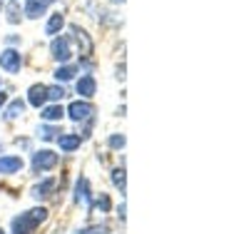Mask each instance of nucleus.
<instances>
[{
	"mask_svg": "<svg viewBox=\"0 0 249 234\" xmlns=\"http://www.w3.org/2000/svg\"><path fill=\"white\" fill-rule=\"evenodd\" d=\"M62 115H65V110L60 108V102L57 105H50V108H45L43 112H40V117L48 120V122H57V120H62Z\"/></svg>",
	"mask_w": 249,
	"mask_h": 234,
	"instance_id": "obj_14",
	"label": "nucleus"
},
{
	"mask_svg": "<svg viewBox=\"0 0 249 234\" xmlns=\"http://www.w3.org/2000/svg\"><path fill=\"white\" fill-rule=\"evenodd\" d=\"M50 53H53V57H55L57 62H68L70 55H72V53H70V40H68V37H62V35L55 37V40H53V45H50Z\"/></svg>",
	"mask_w": 249,
	"mask_h": 234,
	"instance_id": "obj_4",
	"label": "nucleus"
},
{
	"mask_svg": "<svg viewBox=\"0 0 249 234\" xmlns=\"http://www.w3.org/2000/svg\"><path fill=\"white\" fill-rule=\"evenodd\" d=\"M25 112V102L23 100H13L10 105H8V110H5V117L8 120H15V117H20Z\"/></svg>",
	"mask_w": 249,
	"mask_h": 234,
	"instance_id": "obj_16",
	"label": "nucleus"
},
{
	"mask_svg": "<svg viewBox=\"0 0 249 234\" xmlns=\"http://www.w3.org/2000/svg\"><path fill=\"white\" fill-rule=\"evenodd\" d=\"M70 33H72V37H75V42H77V48H80V55H82V57L92 55V40H90V35L82 30L80 25H70Z\"/></svg>",
	"mask_w": 249,
	"mask_h": 234,
	"instance_id": "obj_3",
	"label": "nucleus"
},
{
	"mask_svg": "<svg viewBox=\"0 0 249 234\" xmlns=\"http://www.w3.org/2000/svg\"><path fill=\"white\" fill-rule=\"evenodd\" d=\"M112 3H124V0H112Z\"/></svg>",
	"mask_w": 249,
	"mask_h": 234,
	"instance_id": "obj_27",
	"label": "nucleus"
},
{
	"mask_svg": "<svg viewBox=\"0 0 249 234\" xmlns=\"http://www.w3.org/2000/svg\"><path fill=\"white\" fill-rule=\"evenodd\" d=\"M75 202L77 204H90V182L85 177L77 180V187H75Z\"/></svg>",
	"mask_w": 249,
	"mask_h": 234,
	"instance_id": "obj_10",
	"label": "nucleus"
},
{
	"mask_svg": "<svg viewBox=\"0 0 249 234\" xmlns=\"http://www.w3.org/2000/svg\"><path fill=\"white\" fill-rule=\"evenodd\" d=\"M77 95H82V97H92L95 95V77L92 75H82L80 80H77Z\"/></svg>",
	"mask_w": 249,
	"mask_h": 234,
	"instance_id": "obj_9",
	"label": "nucleus"
},
{
	"mask_svg": "<svg viewBox=\"0 0 249 234\" xmlns=\"http://www.w3.org/2000/svg\"><path fill=\"white\" fill-rule=\"evenodd\" d=\"M0 68L8 70V72H20V68H23V57H20L18 50H3L0 53Z\"/></svg>",
	"mask_w": 249,
	"mask_h": 234,
	"instance_id": "obj_2",
	"label": "nucleus"
},
{
	"mask_svg": "<svg viewBox=\"0 0 249 234\" xmlns=\"http://www.w3.org/2000/svg\"><path fill=\"white\" fill-rule=\"evenodd\" d=\"M57 144H60V150L62 152H72L80 147V135H60L57 137Z\"/></svg>",
	"mask_w": 249,
	"mask_h": 234,
	"instance_id": "obj_13",
	"label": "nucleus"
},
{
	"mask_svg": "<svg viewBox=\"0 0 249 234\" xmlns=\"http://www.w3.org/2000/svg\"><path fill=\"white\" fill-rule=\"evenodd\" d=\"M57 164V155L53 150H40L33 155V172H45Z\"/></svg>",
	"mask_w": 249,
	"mask_h": 234,
	"instance_id": "obj_1",
	"label": "nucleus"
},
{
	"mask_svg": "<svg viewBox=\"0 0 249 234\" xmlns=\"http://www.w3.org/2000/svg\"><path fill=\"white\" fill-rule=\"evenodd\" d=\"M62 25H65V18H62V13H55V15H50V20H48L45 33H48V35H57V33L62 30Z\"/></svg>",
	"mask_w": 249,
	"mask_h": 234,
	"instance_id": "obj_15",
	"label": "nucleus"
},
{
	"mask_svg": "<svg viewBox=\"0 0 249 234\" xmlns=\"http://www.w3.org/2000/svg\"><path fill=\"white\" fill-rule=\"evenodd\" d=\"M8 13H10V15H8L10 23H18V8H15V5H10V8H8Z\"/></svg>",
	"mask_w": 249,
	"mask_h": 234,
	"instance_id": "obj_24",
	"label": "nucleus"
},
{
	"mask_svg": "<svg viewBox=\"0 0 249 234\" xmlns=\"http://www.w3.org/2000/svg\"><path fill=\"white\" fill-rule=\"evenodd\" d=\"M37 135L43 137V140H55L60 132L55 130V127H40V130H37Z\"/></svg>",
	"mask_w": 249,
	"mask_h": 234,
	"instance_id": "obj_20",
	"label": "nucleus"
},
{
	"mask_svg": "<svg viewBox=\"0 0 249 234\" xmlns=\"http://www.w3.org/2000/svg\"><path fill=\"white\" fill-rule=\"evenodd\" d=\"M112 182L124 192V169H115V172H112Z\"/></svg>",
	"mask_w": 249,
	"mask_h": 234,
	"instance_id": "obj_21",
	"label": "nucleus"
},
{
	"mask_svg": "<svg viewBox=\"0 0 249 234\" xmlns=\"http://www.w3.org/2000/svg\"><path fill=\"white\" fill-rule=\"evenodd\" d=\"M75 75H77V68H75V65H62V68L55 70L57 82H68V80H72Z\"/></svg>",
	"mask_w": 249,
	"mask_h": 234,
	"instance_id": "obj_17",
	"label": "nucleus"
},
{
	"mask_svg": "<svg viewBox=\"0 0 249 234\" xmlns=\"http://www.w3.org/2000/svg\"><path fill=\"white\" fill-rule=\"evenodd\" d=\"M28 215L40 224V222H45V219H48V209H45V207H35V209H30V212H28Z\"/></svg>",
	"mask_w": 249,
	"mask_h": 234,
	"instance_id": "obj_19",
	"label": "nucleus"
},
{
	"mask_svg": "<svg viewBox=\"0 0 249 234\" xmlns=\"http://www.w3.org/2000/svg\"><path fill=\"white\" fill-rule=\"evenodd\" d=\"M35 227H37V222L28 215V212L13 219V234H33V232H35Z\"/></svg>",
	"mask_w": 249,
	"mask_h": 234,
	"instance_id": "obj_6",
	"label": "nucleus"
},
{
	"mask_svg": "<svg viewBox=\"0 0 249 234\" xmlns=\"http://www.w3.org/2000/svg\"><path fill=\"white\" fill-rule=\"evenodd\" d=\"M45 95H48V100H55V102H60L62 97H65V90H62L60 85H53V88H45Z\"/></svg>",
	"mask_w": 249,
	"mask_h": 234,
	"instance_id": "obj_18",
	"label": "nucleus"
},
{
	"mask_svg": "<svg viewBox=\"0 0 249 234\" xmlns=\"http://www.w3.org/2000/svg\"><path fill=\"white\" fill-rule=\"evenodd\" d=\"M110 147H112V150H122V147H124V135H112L110 137Z\"/></svg>",
	"mask_w": 249,
	"mask_h": 234,
	"instance_id": "obj_22",
	"label": "nucleus"
},
{
	"mask_svg": "<svg viewBox=\"0 0 249 234\" xmlns=\"http://www.w3.org/2000/svg\"><path fill=\"white\" fill-rule=\"evenodd\" d=\"M100 229L97 227H92V229H82V232H75V234H97Z\"/></svg>",
	"mask_w": 249,
	"mask_h": 234,
	"instance_id": "obj_25",
	"label": "nucleus"
},
{
	"mask_svg": "<svg viewBox=\"0 0 249 234\" xmlns=\"http://www.w3.org/2000/svg\"><path fill=\"white\" fill-rule=\"evenodd\" d=\"M18 169H23V160L15 157V155H5L0 157V175H13Z\"/></svg>",
	"mask_w": 249,
	"mask_h": 234,
	"instance_id": "obj_7",
	"label": "nucleus"
},
{
	"mask_svg": "<svg viewBox=\"0 0 249 234\" xmlns=\"http://www.w3.org/2000/svg\"><path fill=\"white\" fill-rule=\"evenodd\" d=\"M95 110H92V105L90 102H70V108H68V115H70V120H75V122H85V120H90V115H92Z\"/></svg>",
	"mask_w": 249,
	"mask_h": 234,
	"instance_id": "obj_5",
	"label": "nucleus"
},
{
	"mask_svg": "<svg viewBox=\"0 0 249 234\" xmlns=\"http://www.w3.org/2000/svg\"><path fill=\"white\" fill-rule=\"evenodd\" d=\"M28 102L33 105V108H43V105L48 102V95H45V85H33V88L28 90Z\"/></svg>",
	"mask_w": 249,
	"mask_h": 234,
	"instance_id": "obj_8",
	"label": "nucleus"
},
{
	"mask_svg": "<svg viewBox=\"0 0 249 234\" xmlns=\"http://www.w3.org/2000/svg\"><path fill=\"white\" fill-rule=\"evenodd\" d=\"M53 189H55V180H43L40 184L33 187V197L35 199H45V197L53 195Z\"/></svg>",
	"mask_w": 249,
	"mask_h": 234,
	"instance_id": "obj_12",
	"label": "nucleus"
},
{
	"mask_svg": "<svg viewBox=\"0 0 249 234\" xmlns=\"http://www.w3.org/2000/svg\"><path fill=\"white\" fill-rule=\"evenodd\" d=\"M0 234H5V232H3V227H0Z\"/></svg>",
	"mask_w": 249,
	"mask_h": 234,
	"instance_id": "obj_28",
	"label": "nucleus"
},
{
	"mask_svg": "<svg viewBox=\"0 0 249 234\" xmlns=\"http://www.w3.org/2000/svg\"><path fill=\"white\" fill-rule=\"evenodd\" d=\"M53 3V0H28V5H25V15L28 18H40L45 10H48V5Z\"/></svg>",
	"mask_w": 249,
	"mask_h": 234,
	"instance_id": "obj_11",
	"label": "nucleus"
},
{
	"mask_svg": "<svg viewBox=\"0 0 249 234\" xmlns=\"http://www.w3.org/2000/svg\"><path fill=\"white\" fill-rule=\"evenodd\" d=\"M95 207H100L102 212H107V209H110V197H107V195H100V199L95 202Z\"/></svg>",
	"mask_w": 249,
	"mask_h": 234,
	"instance_id": "obj_23",
	"label": "nucleus"
},
{
	"mask_svg": "<svg viewBox=\"0 0 249 234\" xmlns=\"http://www.w3.org/2000/svg\"><path fill=\"white\" fill-rule=\"evenodd\" d=\"M5 102H8V95H5L3 90H0V108H3V105H5Z\"/></svg>",
	"mask_w": 249,
	"mask_h": 234,
	"instance_id": "obj_26",
	"label": "nucleus"
},
{
	"mask_svg": "<svg viewBox=\"0 0 249 234\" xmlns=\"http://www.w3.org/2000/svg\"><path fill=\"white\" fill-rule=\"evenodd\" d=\"M0 150H3V144H0Z\"/></svg>",
	"mask_w": 249,
	"mask_h": 234,
	"instance_id": "obj_29",
	"label": "nucleus"
}]
</instances>
